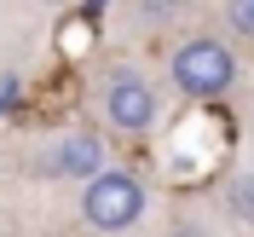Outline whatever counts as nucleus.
Wrapping results in <instances>:
<instances>
[{"label": "nucleus", "instance_id": "obj_4", "mask_svg": "<svg viewBox=\"0 0 254 237\" xmlns=\"http://www.w3.org/2000/svg\"><path fill=\"white\" fill-rule=\"evenodd\" d=\"M98 168H110V157H104V139L98 133H64L58 151L47 157V174H64V179H93Z\"/></svg>", "mask_w": 254, "mask_h": 237}, {"label": "nucleus", "instance_id": "obj_8", "mask_svg": "<svg viewBox=\"0 0 254 237\" xmlns=\"http://www.w3.org/2000/svg\"><path fill=\"white\" fill-rule=\"evenodd\" d=\"M174 237H202V232H196V226H179V232H174Z\"/></svg>", "mask_w": 254, "mask_h": 237}, {"label": "nucleus", "instance_id": "obj_6", "mask_svg": "<svg viewBox=\"0 0 254 237\" xmlns=\"http://www.w3.org/2000/svg\"><path fill=\"white\" fill-rule=\"evenodd\" d=\"M225 29L237 41H254V0H225Z\"/></svg>", "mask_w": 254, "mask_h": 237}, {"label": "nucleus", "instance_id": "obj_1", "mask_svg": "<svg viewBox=\"0 0 254 237\" xmlns=\"http://www.w3.org/2000/svg\"><path fill=\"white\" fill-rule=\"evenodd\" d=\"M144 208H150V191L127 168H98L81 191V220L93 232H127V226L144 220Z\"/></svg>", "mask_w": 254, "mask_h": 237}, {"label": "nucleus", "instance_id": "obj_3", "mask_svg": "<svg viewBox=\"0 0 254 237\" xmlns=\"http://www.w3.org/2000/svg\"><path fill=\"white\" fill-rule=\"evenodd\" d=\"M104 122L116 133H150L156 127V93H150V81L144 76H110L104 87Z\"/></svg>", "mask_w": 254, "mask_h": 237}, {"label": "nucleus", "instance_id": "obj_7", "mask_svg": "<svg viewBox=\"0 0 254 237\" xmlns=\"http://www.w3.org/2000/svg\"><path fill=\"white\" fill-rule=\"evenodd\" d=\"M139 12H144V23H168V17L185 12V0H139Z\"/></svg>", "mask_w": 254, "mask_h": 237}, {"label": "nucleus", "instance_id": "obj_9", "mask_svg": "<svg viewBox=\"0 0 254 237\" xmlns=\"http://www.w3.org/2000/svg\"><path fill=\"white\" fill-rule=\"evenodd\" d=\"M47 6H69V0H47Z\"/></svg>", "mask_w": 254, "mask_h": 237}, {"label": "nucleus", "instance_id": "obj_5", "mask_svg": "<svg viewBox=\"0 0 254 237\" xmlns=\"http://www.w3.org/2000/svg\"><path fill=\"white\" fill-rule=\"evenodd\" d=\"M225 208H231V220L254 226V174H237L231 185H225Z\"/></svg>", "mask_w": 254, "mask_h": 237}, {"label": "nucleus", "instance_id": "obj_2", "mask_svg": "<svg viewBox=\"0 0 254 237\" xmlns=\"http://www.w3.org/2000/svg\"><path fill=\"white\" fill-rule=\"evenodd\" d=\"M168 70H174V87L185 98H225L237 87V52L225 47V41H214V35L185 41Z\"/></svg>", "mask_w": 254, "mask_h": 237}]
</instances>
